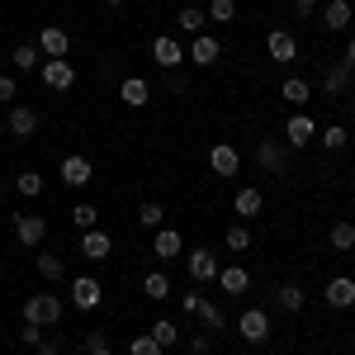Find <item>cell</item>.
I'll use <instances>...</instances> for the list:
<instances>
[{
	"instance_id": "1",
	"label": "cell",
	"mask_w": 355,
	"mask_h": 355,
	"mask_svg": "<svg viewBox=\"0 0 355 355\" xmlns=\"http://www.w3.org/2000/svg\"><path fill=\"white\" fill-rule=\"evenodd\" d=\"M24 322H33V327H57V322H62V299H57V294H28L24 299Z\"/></svg>"
},
{
	"instance_id": "2",
	"label": "cell",
	"mask_w": 355,
	"mask_h": 355,
	"mask_svg": "<svg viewBox=\"0 0 355 355\" xmlns=\"http://www.w3.org/2000/svg\"><path fill=\"white\" fill-rule=\"evenodd\" d=\"M38 81L48 90H71L76 85V67L67 57H48V62H38Z\"/></svg>"
},
{
	"instance_id": "3",
	"label": "cell",
	"mask_w": 355,
	"mask_h": 355,
	"mask_svg": "<svg viewBox=\"0 0 355 355\" xmlns=\"http://www.w3.org/2000/svg\"><path fill=\"white\" fill-rule=\"evenodd\" d=\"M237 331H242L246 346H266V341H270V318H266V308H246L242 318H237Z\"/></svg>"
},
{
	"instance_id": "4",
	"label": "cell",
	"mask_w": 355,
	"mask_h": 355,
	"mask_svg": "<svg viewBox=\"0 0 355 355\" xmlns=\"http://www.w3.org/2000/svg\"><path fill=\"white\" fill-rule=\"evenodd\" d=\"M209 166H214V175L232 180V175L242 171V152H237L232 142H214V147H209Z\"/></svg>"
},
{
	"instance_id": "5",
	"label": "cell",
	"mask_w": 355,
	"mask_h": 355,
	"mask_svg": "<svg viewBox=\"0 0 355 355\" xmlns=\"http://www.w3.org/2000/svg\"><path fill=\"white\" fill-rule=\"evenodd\" d=\"M185 57H190L194 67H214V62L223 57V43L214 38V33H194L190 48H185Z\"/></svg>"
},
{
	"instance_id": "6",
	"label": "cell",
	"mask_w": 355,
	"mask_h": 355,
	"mask_svg": "<svg viewBox=\"0 0 355 355\" xmlns=\"http://www.w3.org/2000/svg\"><path fill=\"white\" fill-rule=\"evenodd\" d=\"M62 180H67L71 190H81V185H90V180H95V166H90V157H81V152L62 157Z\"/></svg>"
},
{
	"instance_id": "7",
	"label": "cell",
	"mask_w": 355,
	"mask_h": 355,
	"mask_svg": "<svg viewBox=\"0 0 355 355\" xmlns=\"http://www.w3.org/2000/svg\"><path fill=\"white\" fill-rule=\"evenodd\" d=\"M185 261H190V279H194V284H209V279H218V256H214L209 246H194Z\"/></svg>"
},
{
	"instance_id": "8",
	"label": "cell",
	"mask_w": 355,
	"mask_h": 355,
	"mask_svg": "<svg viewBox=\"0 0 355 355\" xmlns=\"http://www.w3.org/2000/svg\"><path fill=\"white\" fill-rule=\"evenodd\" d=\"M100 299H105L100 279H90V275H76V279H71V303H76L81 313H90V308H100Z\"/></svg>"
},
{
	"instance_id": "9",
	"label": "cell",
	"mask_w": 355,
	"mask_h": 355,
	"mask_svg": "<svg viewBox=\"0 0 355 355\" xmlns=\"http://www.w3.org/2000/svg\"><path fill=\"white\" fill-rule=\"evenodd\" d=\"M256 162H261V171L284 175V171H289V142H261V147H256Z\"/></svg>"
},
{
	"instance_id": "10",
	"label": "cell",
	"mask_w": 355,
	"mask_h": 355,
	"mask_svg": "<svg viewBox=\"0 0 355 355\" xmlns=\"http://www.w3.org/2000/svg\"><path fill=\"white\" fill-rule=\"evenodd\" d=\"M38 53H43V57H67V53H71V33L57 28V24L38 28Z\"/></svg>"
},
{
	"instance_id": "11",
	"label": "cell",
	"mask_w": 355,
	"mask_h": 355,
	"mask_svg": "<svg viewBox=\"0 0 355 355\" xmlns=\"http://www.w3.org/2000/svg\"><path fill=\"white\" fill-rule=\"evenodd\" d=\"M152 62H157V67H180V62H185V48H180V38H171V33H157V38H152Z\"/></svg>"
},
{
	"instance_id": "12",
	"label": "cell",
	"mask_w": 355,
	"mask_h": 355,
	"mask_svg": "<svg viewBox=\"0 0 355 355\" xmlns=\"http://www.w3.org/2000/svg\"><path fill=\"white\" fill-rule=\"evenodd\" d=\"M284 137H289V147H308L313 137H318V123H313V114H289V123H284Z\"/></svg>"
},
{
	"instance_id": "13",
	"label": "cell",
	"mask_w": 355,
	"mask_h": 355,
	"mask_svg": "<svg viewBox=\"0 0 355 355\" xmlns=\"http://www.w3.org/2000/svg\"><path fill=\"white\" fill-rule=\"evenodd\" d=\"M15 237L19 246H38L48 237V218H33V214H15Z\"/></svg>"
},
{
	"instance_id": "14",
	"label": "cell",
	"mask_w": 355,
	"mask_h": 355,
	"mask_svg": "<svg viewBox=\"0 0 355 355\" xmlns=\"http://www.w3.org/2000/svg\"><path fill=\"white\" fill-rule=\"evenodd\" d=\"M322 299H327V308H355V279H351V275H336V279H327Z\"/></svg>"
},
{
	"instance_id": "15",
	"label": "cell",
	"mask_w": 355,
	"mask_h": 355,
	"mask_svg": "<svg viewBox=\"0 0 355 355\" xmlns=\"http://www.w3.org/2000/svg\"><path fill=\"white\" fill-rule=\"evenodd\" d=\"M266 53H270L275 62H294V53H299V38H294L289 28H270V33H266Z\"/></svg>"
},
{
	"instance_id": "16",
	"label": "cell",
	"mask_w": 355,
	"mask_h": 355,
	"mask_svg": "<svg viewBox=\"0 0 355 355\" xmlns=\"http://www.w3.org/2000/svg\"><path fill=\"white\" fill-rule=\"evenodd\" d=\"M185 251V237L175 232V227H157V237H152V256L157 261H175Z\"/></svg>"
},
{
	"instance_id": "17",
	"label": "cell",
	"mask_w": 355,
	"mask_h": 355,
	"mask_svg": "<svg viewBox=\"0 0 355 355\" xmlns=\"http://www.w3.org/2000/svg\"><path fill=\"white\" fill-rule=\"evenodd\" d=\"M110 251H114L110 232H100V227L81 232V256H85V261H110Z\"/></svg>"
},
{
	"instance_id": "18",
	"label": "cell",
	"mask_w": 355,
	"mask_h": 355,
	"mask_svg": "<svg viewBox=\"0 0 355 355\" xmlns=\"http://www.w3.org/2000/svg\"><path fill=\"white\" fill-rule=\"evenodd\" d=\"M119 100H123V105H128V110H142V105H147V100H152V85L142 81V76H128V81L119 85Z\"/></svg>"
},
{
	"instance_id": "19",
	"label": "cell",
	"mask_w": 355,
	"mask_h": 355,
	"mask_svg": "<svg viewBox=\"0 0 355 355\" xmlns=\"http://www.w3.org/2000/svg\"><path fill=\"white\" fill-rule=\"evenodd\" d=\"M351 76H355V67L346 62V57H341V62H331V67H327V76H322V90H327V95H341V90L351 85Z\"/></svg>"
},
{
	"instance_id": "20",
	"label": "cell",
	"mask_w": 355,
	"mask_h": 355,
	"mask_svg": "<svg viewBox=\"0 0 355 355\" xmlns=\"http://www.w3.org/2000/svg\"><path fill=\"white\" fill-rule=\"evenodd\" d=\"M246 284H251V275L242 266H218V289L232 299V294H246Z\"/></svg>"
},
{
	"instance_id": "21",
	"label": "cell",
	"mask_w": 355,
	"mask_h": 355,
	"mask_svg": "<svg viewBox=\"0 0 355 355\" xmlns=\"http://www.w3.org/2000/svg\"><path fill=\"white\" fill-rule=\"evenodd\" d=\"M10 133H15V137H33V133H38V110L15 105V110H10Z\"/></svg>"
},
{
	"instance_id": "22",
	"label": "cell",
	"mask_w": 355,
	"mask_h": 355,
	"mask_svg": "<svg viewBox=\"0 0 355 355\" xmlns=\"http://www.w3.org/2000/svg\"><path fill=\"white\" fill-rule=\"evenodd\" d=\"M261 209H266V194L261 190H251V185L237 190V199H232V214H237V218H256Z\"/></svg>"
},
{
	"instance_id": "23",
	"label": "cell",
	"mask_w": 355,
	"mask_h": 355,
	"mask_svg": "<svg viewBox=\"0 0 355 355\" xmlns=\"http://www.w3.org/2000/svg\"><path fill=\"white\" fill-rule=\"evenodd\" d=\"M322 28H351V0H327L322 5Z\"/></svg>"
},
{
	"instance_id": "24",
	"label": "cell",
	"mask_w": 355,
	"mask_h": 355,
	"mask_svg": "<svg viewBox=\"0 0 355 355\" xmlns=\"http://www.w3.org/2000/svg\"><path fill=\"white\" fill-rule=\"evenodd\" d=\"M142 294H147L152 303L171 299V279H166V270H147V279H142Z\"/></svg>"
},
{
	"instance_id": "25",
	"label": "cell",
	"mask_w": 355,
	"mask_h": 355,
	"mask_svg": "<svg viewBox=\"0 0 355 355\" xmlns=\"http://www.w3.org/2000/svg\"><path fill=\"white\" fill-rule=\"evenodd\" d=\"M204 24H209V15H204V10H199V5H185V10H180V15H175V28H185V33H204Z\"/></svg>"
},
{
	"instance_id": "26",
	"label": "cell",
	"mask_w": 355,
	"mask_h": 355,
	"mask_svg": "<svg viewBox=\"0 0 355 355\" xmlns=\"http://www.w3.org/2000/svg\"><path fill=\"white\" fill-rule=\"evenodd\" d=\"M327 242L336 246V251H355V223L351 218H341V223H331V232H327Z\"/></svg>"
},
{
	"instance_id": "27",
	"label": "cell",
	"mask_w": 355,
	"mask_h": 355,
	"mask_svg": "<svg viewBox=\"0 0 355 355\" xmlns=\"http://www.w3.org/2000/svg\"><path fill=\"white\" fill-rule=\"evenodd\" d=\"M38 275H43L48 284L67 279V266H62V256H53V251H38Z\"/></svg>"
},
{
	"instance_id": "28",
	"label": "cell",
	"mask_w": 355,
	"mask_h": 355,
	"mask_svg": "<svg viewBox=\"0 0 355 355\" xmlns=\"http://www.w3.org/2000/svg\"><path fill=\"white\" fill-rule=\"evenodd\" d=\"M152 336H157V346H162V351L180 346V327H175L171 318H157V322H152Z\"/></svg>"
},
{
	"instance_id": "29",
	"label": "cell",
	"mask_w": 355,
	"mask_h": 355,
	"mask_svg": "<svg viewBox=\"0 0 355 355\" xmlns=\"http://www.w3.org/2000/svg\"><path fill=\"white\" fill-rule=\"evenodd\" d=\"M137 223H142L147 232H157V227H166V209L157 204V199H147V204L137 209Z\"/></svg>"
},
{
	"instance_id": "30",
	"label": "cell",
	"mask_w": 355,
	"mask_h": 355,
	"mask_svg": "<svg viewBox=\"0 0 355 355\" xmlns=\"http://www.w3.org/2000/svg\"><path fill=\"white\" fill-rule=\"evenodd\" d=\"M279 95H284L289 105H308V95H313V85L303 81V76H289V81L279 85Z\"/></svg>"
},
{
	"instance_id": "31",
	"label": "cell",
	"mask_w": 355,
	"mask_h": 355,
	"mask_svg": "<svg viewBox=\"0 0 355 355\" xmlns=\"http://www.w3.org/2000/svg\"><path fill=\"white\" fill-rule=\"evenodd\" d=\"M275 299H279L284 313H303V289H299V284H279V289H275Z\"/></svg>"
},
{
	"instance_id": "32",
	"label": "cell",
	"mask_w": 355,
	"mask_h": 355,
	"mask_svg": "<svg viewBox=\"0 0 355 355\" xmlns=\"http://www.w3.org/2000/svg\"><path fill=\"white\" fill-rule=\"evenodd\" d=\"M19 71H38V43H19L15 48V57H10Z\"/></svg>"
},
{
	"instance_id": "33",
	"label": "cell",
	"mask_w": 355,
	"mask_h": 355,
	"mask_svg": "<svg viewBox=\"0 0 355 355\" xmlns=\"http://www.w3.org/2000/svg\"><path fill=\"white\" fill-rule=\"evenodd\" d=\"M71 223H76V232H90V227L100 223V209H95V204H76V209H71Z\"/></svg>"
},
{
	"instance_id": "34",
	"label": "cell",
	"mask_w": 355,
	"mask_h": 355,
	"mask_svg": "<svg viewBox=\"0 0 355 355\" xmlns=\"http://www.w3.org/2000/svg\"><path fill=\"white\" fill-rule=\"evenodd\" d=\"M214 24H232V15H237V0H209V10H204Z\"/></svg>"
},
{
	"instance_id": "35",
	"label": "cell",
	"mask_w": 355,
	"mask_h": 355,
	"mask_svg": "<svg viewBox=\"0 0 355 355\" xmlns=\"http://www.w3.org/2000/svg\"><path fill=\"white\" fill-rule=\"evenodd\" d=\"M194 318H204V327H209V331H223V308L214 299L199 303V313H194Z\"/></svg>"
},
{
	"instance_id": "36",
	"label": "cell",
	"mask_w": 355,
	"mask_h": 355,
	"mask_svg": "<svg viewBox=\"0 0 355 355\" xmlns=\"http://www.w3.org/2000/svg\"><path fill=\"white\" fill-rule=\"evenodd\" d=\"M15 190L24 194V199L43 194V175H38V171H24V175H15Z\"/></svg>"
},
{
	"instance_id": "37",
	"label": "cell",
	"mask_w": 355,
	"mask_h": 355,
	"mask_svg": "<svg viewBox=\"0 0 355 355\" xmlns=\"http://www.w3.org/2000/svg\"><path fill=\"white\" fill-rule=\"evenodd\" d=\"M246 246H251V227L246 223H232L227 227V251H246Z\"/></svg>"
},
{
	"instance_id": "38",
	"label": "cell",
	"mask_w": 355,
	"mask_h": 355,
	"mask_svg": "<svg viewBox=\"0 0 355 355\" xmlns=\"http://www.w3.org/2000/svg\"><path fill=\"white\" fill-rule=\"evenodd\" d=\"M128 355H162V346H157V336H152V331H142V336L128 341Z\"/></svg>"
},
{
	"instance_id": "39",
	"label": "cell",
	"mask_w": 355,
	"mask_h": 355,
	"mask_svg": "<svg viewBox=\"0 0 355 355\" xmlns=\"http://www.w3.org/2000/svg\"><path fill=\"white\" fill-rule=\"evenodd\" d=\"M322 147H327V152H346V147H351L346 128H322Z\"/></svg>"
},
{
	"instance_id": "40",
	"label": "cell",
	"mask_w": 355,
	"mask_h": 355,
	"mask_svg": "<svg viewBox=\"0 0 355 355\" xmlns=\"http://www.w3.org/2000/svg\"><path fill=\"white\" fill-rule=\"evenodd\" d=\"M19 341H24V351H38V341H43V327H33V322H24V331H19Z\"/></svg>"
},
{
	"instance_id": "41",
	"label": "cell",
	"mask_w": 355,
	"mask_h": 355,
	"mask_svg": "<svg viewBox=\"0 0 355 355\" xmlns=\"http://www.w3.org/2000/svg\"><path fill=\"white\" fill-rule=\"evenodd\" d=\"M199 303H204V294L185 289V294H180V313H185V318H194V313H199Z\"/></svg>"
},
{
	"instance_id": "42",
	"label": "cell",
	"mask_w": 355,
	"mask_h": 355,
	"mask_svg": "<svg viewBox=\"0 0 355 355\" xmlns=\"http://www.w3.org/2000/svg\"><path fill=\"white\" fill-rule=\"evenodd\" d=\"M318 15V0H294V19H313Z\"/></svg>"
},
{
	"instance_id": "43",
	"label": "cell",
	"mask_w": 355,
	"mask_h": 355,
	"mask_svg": "<svg viewBox=\"0 0 355 355\" xmlns=\"http://www.w3.org/2000/svg\"><path fill=\"white\" fill-rule=\"evenodd\" d=\"M15 95H19V81H15V76H0V100H5V105H10V100H15Z\"/></svg>"
},
{
	"instance_id": "44",
	"label": "cell",
	"mask_w": 355,
	"mask_h": 355,
	"mask_svg": "<svg viewBox=\"0 0 355 355\" xmlns=\"http://www.w3.org/2000/svg\"><path fill=\"white\" fill-rule=\"evenodd\" d=\"M100 346H110V336L105 331H85V351H100Z\"/></svg>"
},
{
	"instance_id": "45",
	"label": "cell",
	"mask_w": 355,
	"mask_h": 355,
	"mask_svg": "<svg viewBox=\"0 0 355 355\" xmlns=\"http://www.w3.org/2000/svg\"><path fill=\"white\" fill-rule=\"evenodd\" d=\"M33 355H62V346H57L53 336H48V331H43V341H38V351H33Z\"/></svg>"
},
{
	"instance_id": "46",
	"label": "cell",
	"mask_w": 355,
	"mask_h": 355,
	"mask_svg": "<svg viewBox=\"0 0 355 355\" xmlns=\"http://www.w3.org/2000/svg\"><path fill=\"white\" fill-rule=\"evenodd\" d=\"M209 346H214L209 336H194V341H190V355H209Z\"/></svg>"
},
{
	"instance_id": "47",
	"label": "cell",
	"mask_w": 355,
	"mask_h": 355,
	"mask_svg": "<svg viewBox=\"0 0 355 355\" xmlns=\"http://www.w3.org/2000/svg\"><path fill=\"white\" fill-rule=\"evenodd\" d=\"M346 62H351V67H355V33H351V38H346Z\"/></svg>"
},
{
	"instance_id": "48",
	"label": "cell",
	"mask_w": 355,
	"mask_h": 355,
	"mask_svg": "<svg viewBox=\"0 0 355 355\" xmlns=\"http://www.w3.org/2000/svg\"><path fill=\"white\" fill-rule=\"evenodd\" d=\"M85 355H114V346H100V351H85Z\"/></svg>"
},
{
	"instance_id": "49",
	"label": "cell",
	"mask_w": 355,
	"mask_h": 355,
	"mask_svg": "<svg viewBox=\"0 0 355 355\" xmlns=\"http://www.w3.org/2000/svg\"><path fill=\"white\" fill-rule=\"evenodd\" d=\"M105 5H128V0H105Z\"/></svg>"
},
{
	"instance_id": "50",
	"label": "cell",
	"mask_w": 355,
	"mask_h": 355,
	"mask_svg": "<svg viewBox=\"0 0 355 355\" xmlns=\"http://www.w3.org/2000/svg\"><path fill=\"white\" fill-rule=\"evenodd\" d=\"M0 194H5V185H0Z\"/></svg>"
},
{
	"instance_id": "51",
	"label": "cell",
	"mask_w": 355,
	"mask_h": 355,
	"mask_svg": "<svg viewBox=\"0 0 355 355\" xmlns=\"http://www.w3.org/2000/svg\"><path fill=\"white\" fill-rule=\"evenodd\" d=\"M351 114H355V105H351Z\"/></svg>"
},
{
	"instance_id": "52",
	"label": "cell",
	"mask_w": 355,
	"mask_h": 355,
	"mask_svg": "<svg viewBox=\"0 0 355 355\" xmlns=\"http://www.w3.org/2000/svg\"><path fill=\"white\" fill-rule=\"evenodd\" d=\"M28 355H33V351H28Z\"/></svg>"
}]
</instances>
